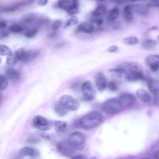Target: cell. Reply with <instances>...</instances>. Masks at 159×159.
<instances>
[{
  "instance_id": "277c9868",
  "label": "cell",
  "mask_w": 159,
  "mask_h": 159,
  "mask_svg": "<svg viewBox=\"0 0 159 159\" xmlns=\"http://www.w3.org/2000/svg\"><path fill=\"white\" fill-rule=\"evenodd\" d=\"M59 102L67 110L75 111L78 110L80 105L77 100L73 97L64 95L59 99Z\"/></svg>"
},
{
  "instance_id": "52a82bcc",
  "label": "cell",
  "mask_w": 159,
  "mask_h": 159,
  "mask_svg": "<svg viewBox=\"0 0 159 159\" xmlns=\"http://www.w3.org/2000/svg\"><path fill=\"white\" fill-rule=\"evenodd\" d=\"M33 123L35 128L41 130H49L53 127L52 120H50L40 116H36L34 117Z\"/></svg>"
},
{
  "instance_id": "d6986e66",
  "label": "cell",
  "mask_w": 159,
  "mask_h": 159,
  "mask_svg": "<svg viewBox=\"0 0 159 159\" xmlns=\"http://www.w3.org/2000/svg\"><path fill=\"white\" fill-rule=\"evenodd\" d=\"M6 74L8 79L13 80H18L21 76V74L19 71L11 67L7 69Z\"/></svg>"
},
{
  "instance_id": "f6af8a7d",
  "label": "cell",
  "mask_w": 159,
  "mask_h": 159,
  "mask_svg": "<svg viewBox=\"0 0 159 159\" xmlns=\"http://www.w3.org/2000/svg\"><path fill=\"white\" fill-rule=\"evenodd\" d=\"M157 29H158V28L157 27L152 26V27H151L150 28H149L148 30L149 31H151V30H156Z\"/></svg>"
},
{
  "instance_id": "ab89813d",
  "label": "cell",
  "mask_w": 159,
  "mask_h": 159,
  "mask_svg": "<svg viewBox=\"0 0 159 159\" xmlns=\"http://www.w3.org/2000/svg\"><path fill=\"white\" fill-rule=\"evenodd\" d=\"M72 159H86V156L84 154H80L74 155L72 158Z\"/></svg>"
},
{
  "instance_id": "8d00e7d4",
  "label": "cell",
  "mask_w": 159,
  "mask_h": 159,
  "mask_svg": "<svg viewBox=\"0 0 159 159\" xmlns=\"http://www.w3.org/2000/svg\"><path fill=\"white\" fill-rule=\"evenodd\" d=\"M9 30L7 31L6 29L0 30V36L1 39H4L8 37L9 35Z\"/></svg>"
},
{
  "instance_id": "9c48e42d",
  "label": "cell",
  "mask_w": 159,
  "mask_h": 159,
  "mask_svg": "<svg viewBox=\"0 0 159 159\" xmlns=\"http://www.w3.org/2000/svg\"><path fill=\"white\" fill-rule=\"evenodd\" d=\"M57 148L60 153L68 157H72L74 156L75 151L68 142H59L57 144Z\"/></svg>"
},
{
  "instance_id": "ffe728a7",
  "label": "cell",
  "mask_w": 159,
  "mask_h": 159,
  "mask_svg": "<svg viewBox=\"0 0 159 159\" xmlns=\"http://www.w3.org/2000/svg\"><path fill=\"white\" fill-rule=\"evenodd\" d=\"M134 13L133 5H129L125 6L123 9L124 16L125 19L128 21H131L133 19Z\"/></svg>"
},
{
  "instance_id": "603a6c76",
  "label": "cell",
  "mask_w": 159,
  "mask_h": 159,
  "mask_svg": "<svg viewBox=\"0 0 159 159\" xmlns=\"http://www.w3.org/2000/svg\"><path fill=\"white\" fill-rule=\"evenodd\" d=\"M120 15L119 10L115 7L112 8L107 15V19L109 21H113L117 19Z\"/></svg>"
},
{
  "instance_id": "f1b7e54d",
  "label": "cell",
  "mask_w": 159,
  "mask_h": 159,
  "mask_svg": "<svg viewBox=\"0 0 159 159\" xmlns=\"http://www.w3.org/2000/svg\"><path fill=\"white\" fill-rule=\"evenodd\" d=\"M157 44V42L153 40H148L144 41L142 43V46L145 48L149 49L154 47Z\"/></svg>"
},
{
  "instance_id": "7a4b0ae2",
  "label": "cell",
  "mask_w": 159,
  "mask_h": 159,
  "mask_svg": "<svg viewBox=\"0 0 159 159\" xmlns=\"http://www.w3.org/2000/svg\"><path fill=\"white\" fill-rule=\"evenodd\" d=\"M103 116L100 112L93 111L89 113L79 120V125L86 129H94L100 125L103 121Z\"/></svg>"
},
{
  "instance_id": "f546056e",
  "label": "cell",
  "mask_w": 159,
  "mask_h": 159,
  "mask_svg": "<svg viewBox=\"0 0 159 159\" xmlns=\"http://www.w3.org/2000/svg\"><path fill=\"white\" fill-rule=\"evenodd\" d=\"M38 29L36 28H33L27 30L25 32V36L29 38H32L34 37L38 33Z\"/></svg>"
},
{
  "instance_id": "d590c367",
  "label": "cell",
  "mask_w": 159,
  "mask_h": 159,
  "mask_svg": "<svg viewBox=\"0 0 159 159\" xmlns=\"http://www.w3.org/2000/svg\"><path fill=\"white\" fill-rule=\"evenodd\" d=\"M40 141V139L38 138L31 137L27 139L26 140V142L29 144H34L38 143Z\"/></svg>"
},
{
  "instance_id": "f35d334b",
  "label": "cell",
  "mask_w": 159,
  "mask_h": 159,
  "mask_svg": "<svg viewBox=\"0 0 159 159\" xmlns=\"http://www.w3.org/2000/svg\"><path fill=\"white\" fill-rule=\"evenodd\" d=\"M118 48L115 45H112L108 47L107 49L108 52H114L117 51Z\"/></svg>"
},
{
  "instance_id": "9a60e30c",
  "label": "cell",
  "mask_w": 159,
  "mask_h": 159,
  "mask_svg": "<svg viewBox=\"0 0 159 159\" xmlns=\"http://www.w3.org/2000/svg\"><path fill=\"white\" fill-rule=\"evenodd\" d=\"M39 54V51L37 50H33L26 51L25 50L21 61L28 62L35 59Z\"/></svg>"
},
{
  "instance_id": "7402d4cb",
  "label": "cell",
  "mask_w": 159,
  "mask_h": 159,
  "mask_svg": "<svg viewBox=\"0 0 159 159\" xmlns=\"http://www.w3.org/2000/svg\"><path fill=\"white\" fill-rule=\"evenodd\" d=\"M52 121L53 127L57 132H63L66 130L67 124L65 122L56 120H52Z\"/></svg>"
},
{
  "instance_id": "cb8c5ba5",
  "label": "cell",
  "mask_w": 159,
  "mask_h": 159,
  "mask_svg": "<svg viewBox=\"0 0 159 159\" xmlns=\"http://www.w3.org/2000/svg\"><path fill=\"white\" fill-rule=\"evenodd\" d=\"M54 110L59 116H63L66 115L67 112L66 110L59 102L56 103L54 105Z\"/></svg>"
},
{
  "instance_id": "74e56055",
  "label": "cell",
  "mask_w": 159,
  "mask_h": 159,
  "mask_svg": "<svg viewBox=\"0 0 159 159\" xmlns=\"http://www.w3.org/2000/svg\"><path fill=\"white\" fill-rule=\"evenodd\" d=\"M91 22L95 23L98 26H100L102 24L103 20L102 18H98L94 19Z\"/></svg>"
},
{
  "instance_id": "4dcf8cb0",
  "label": "cell",
  "mask_w": 159,
  "mask_h": 159,
  "mask_svg": "<svg viewBox=\"0 0 159 159\" xmlns=\"http://www.w3.org/2000/svg\"><path fill=\"white\" fill-rule=\"evenodd\" d=\"M78 18L75 16H72L70 17L66 21L65 26V28H68L77 24Z\"/></svg>"
},
{
  "instance_id": "d4e9b609",
  "label": "cell",
  "mask_w": 159,
  "mask_h": 159,
  "mask_svg": "<svg viewBox=\"0 0 159 159\" xmlns=\"http://www.w3.org/2000/svg\"><path fill=\"white\" fill-rule=\"evenodd\" d=\"M106 11V7L105 5H99L93 11L92 14L94 16H99L105 14Z\"/></svg>"
},
{
  "instance_id": "d6a6232c",
  "label": "cell",
  "mask_w": 159,
  "mask_h": 159,
  "mask_svg": "<svg viewBox=\"0 0 159 159\" xmlns=\"http://www.w3.org/2000/svg\"><path fill=\"white\" fill-rule=\"evenodd\" d=\"M62 24V21L59 19L55 20L51 25V28L53 31H56L59 28Z\"/></svg>"
},
{
  "instance_id": "e0dca14e",
  "label": "cell",
  "mask_w": 159,
  "mask_h": 159,
  "mask_svg": "<svg viewBox=\"0 0 159 159\" xmlns=\"http://www.w3.org/2000/svg\"><path fill=\"white\" fill-rule=\"evenodd\" d=\"M77 29L79 31L86 33H90L94 31V27L91 22H83L79 25Z\"/></svg>"
},
{
  "instance_id": "e575fe53",
  "label": "cell",
  "mask_w": 159,
  "mask_h": 159,
  "mask_svg": "<svg viewBox=\"0 0 159 159\" xmlns=\"http://www.w3.org/2000/svg\"><path fill=\"white\" fill-rule=\"evenodd\" d=\"M36 133L39 136L44 139H51V137L49 134L45 132V131L38 130L36 132Z\"/></svg>"
},
{
  "instance_id": "30bf717a",
  "label": "cell",
  "mask_w": 159,
  "mask_h": 159,
  "mask_svg": "<svg viewBox=\"0 0 159 159\" xmlns=\"http://www.w3.org/2000/svg\"><path fill=\"white\" fill-rule=\"evenodd\" d=\"M146 64L153 72L159 69V55H152L147 57L145 59Z\"/></svg>"
},
{
  "instance_id": "c3c4849f",
  "label": "cell",
  "mask_w": 159,
  "mask_h": 159,
  "mask_svg": "<svg viewBox=\"0 0 159 159\" xmlns=\"http://www.w3.org/2000/svg\"><path fill=\"white\" fill-rule=\"evenodd\" d=\"M158 39L159 40V35L158 36Z\"/></svg>"
},
{
  "instance_id": "484cf974",
  "label": "cell",
  "mask_w": 159,
  "mask_h": 159,
  "mask_svg": "<svg viewBox=\"0 0 159 159\" xmlns=\"http://www.w3.org/2000/svg\"><path fill=\"white\" fill-rule=\"evenodd\" d=\"M122 42L127 45H134L138 43L139 39L136 37L132 36L124 38L122 40Z\"/></svg>"
},
{
  "instance_id": "ba28073f",
  "label": "cell",
  "mask_w": 159,
  "mask_h": 159,
  "mask_svg": "<svg viewBox=\"0 0 159 159\" xmlns=\"http://www.w3.org/2000/svg\"><path fill=\"white\" fill-rule=\"evenodd\" d=\"M25 50L20 48L11 52L7 57L6 64L10 66L15 65L19 61H21Z\"/></svg>"
},
{
  "instance_id": "60d3db41",
  "label": "cell",
  "mask_w": 159,
  "mask_h": 159,
  "mask_svg": "<svg viewBox=\"0 0 159 159\" xmlns=\"http://www.w3.org/2000/svg\"><path fill=\"white\" fill-rule=\"evenodd\" d=\"M7 26V23L6 21L2 20L0 21V30L6 29Z\"/></svg>"
},
{
  "instance_id": "83f0119b",
  "label": "cell",
  "mask_w": 159,
  "mask_h": 159,
  "mask_svg": "<svg viewBox=\"0 0 159 159\" xmlns=\"http://www.w3.org/2000/svg\"><path fill=\"white\" fill-rule=\"evenodd\" d=\"M8 78L4 75L0 74V80L1 83L0 90L2 91L5 89L8 84Z\"/></svg>"
},
{
  "instance_id": "44dd1931",
  "label": "cell",
  "mask_w": 159,
  "mask_h": 159,
  "mask_svg": "<svg viewBox=\"0 0 159 159\" xmlns=\"http://www.w3.org/2000/svg\"><path fill=\"white\" fill-rule=\"evenodd\" d=\"M137 96L141 101L148 102L151 101L150 95L146 91L143 89H139L136 92Z\"/></svg>"
},
{
  "instance_id": "8992f818",
  "label": "cell",
  "mask_w": 159,
  "mask_h": 159,
  "mask_svg": "<svg viewBox=\"0 0 159 159\" xmlns=\"http://www.w3.org/2000/svg\"><path fill=\"white\" fill-rule=\"evenodd\" d=\"M81 90L84 100L90 101L94 99L96 92L91 81L87 80L85 81L81 86Z\"/></svg>"
},
{
  "instance_id": "2e32d148",
  "label": "cell",
  "mask_w": 159,
  "mask_h": 159,
  "mask_svg": "<svg viewBox=\"0 0 159 159\" xmlns=\"http://www.w3.org/2000/svg\"><path fill=\"white\" fill-rule=\"evenodd\" d=\"M79 0H70V3L65 11L69 15H73L78 12Z\"/></svg>"
},
{
  "instance_id": "836d02e7",
  "label": "cell",
  "mask_w": 159,
  "mask_h": 159,
  "mask_svg": "<svg viewBox=\"0 0 159 159\" xmlns=\"http://www.w3.org/2000/svg\"><path fill=\"white\" fill-rule=\"evenodd\" d=\"M107 86L108 89L112 92L117 91L118 89V87L116 83L114 81L109 82L107 84Z\"/></svg>"
},
{
  "instance_id": "ac0fdd59",
  "label": "cell",
  "mask_w": 159,
  "mask_h": 159,
  "mask_svg": "<svg viewBox=\"0 0 159 159\" xmlns=\"http://www.w3.org/2000/svg\"><path fill=\"white\" fill-rule=\"evenodd\" d=\"M148 87L149 90L155 95L159 93V80L155 79L148 80Z\"/></svg>"
},
{
  "instance_id": "5b68a950",
  "label": "cell",
  "mask_w": 159,
  "mask_h": 159,
  "mask_svg": "<svg viewBox=\"0 0 159 159\" xmlns=\"http://www.w3.org/2000/svg\"><path fill=\"white\" fill-rule=\"evenodd\" d=\"M121 107L122 105L118 100L111 98L108 100L104 103L103 108L106 113L113 115L120 112Z\"/></svg>"
},
{
  "instance_id": "8fae6325",
  "label": "cell",
  "mask_w": 159,
  "mask_h": 159,
  "mask_svg": "<svg viewBox=\"0 0 159 159\" xmlns=\"http://www.w3.org/2000/svg\"><path fill=\"white\" fill-rule=\"evenodd\" d=\"M107 80L106 75L102 72H99L96 75L95 78L96 87L99 91H104L107 85Z\"/></svg>"
},
{
  "instance_id": "ee69618b",
  "label": "cell",
  "mask_w": 159,
  "mask_h": 159,
  "mask_svg": "<svg viewBox=\"0 0 159 159\" xmlns=\"http://www.w3.org/2000/svg\"><path fill=\"white\" fill-rule=\"evenodd\" d=\"M154 156L155 158L159 159V150L156 152Z\"/></svg>"
},
{
  "instance_id": "5bb4252c",
  "label": "cell",
  "mask_w": 159,
  "mask_h": 159,
  "mask_svg": "<svg viewBox=\"0 0 159 159\" xmlns=\"http://www.w3.org/2000/svg\"><path fill=\"white\" fill-rule=\"evenodd\" d=\"M40 19L36 15L30 13L23 16L21 18L20 21L24 25H30L37 23L40 24Z\"/></svg>"
},
{
  "instance_id": "1f68e13d",
  "label": "cell",
  "mask_w": 159,
  "mask_h": 159,
  "mask_svg": "<svg viewBox=\"0 0 159 159\" xmlns=\"http://www.w3.org/2000/svg\"><path fill=\"white\" fill-rule=\"evenodd\" d=\"M12 52L11 49L8 46L3 44L0 45V55L4 56L8 55Z\"/></svg>"
},
{
  "instance_id": "3957f363",
  "label": "cell",
  "mask_w": 159,
  "mask_h": 159,
  "mask_svg": "<svg viewBox=\"0 0 159 159\" xmlns=\"http://www.w3.org/2000/svg\"><path fill=\"white\" fill-rule=\"evenodd\" d=\"M68 142L75 150H82L85 145V136L81 132H74L70 135Z\"/></svg>"
},
{
  "instance_id": "4fadbf2b",
  "label": "cell",
  "mask_w": 159,
  "mask_h": 159,
  "mask_svg": "<svg viewBox=\"0 0 159 159\" xmlns=\"http://www.w3.org/2000/svg\"><path fill=\"white\" fill-rule=\"evenodd\" d=\"M19 154L21 157L29 156L37 157L40 155L39 151L37 149L30 147H25L19 150Z\"/></svg>"
},
{
  "instance_id": "7c38bea8",
  "label": "cell",
  "mask_w": 159,
  "mask_h": 159,
  "mask_svg": "<svg viewBox=\"0 0 159 159\" xmlns=\"http://www.w3.org/2000/svg\"><path fill=\"white\" fill-rule=\"evenodd\" d=\"M118 100L122 106H129L134 104L137 99L133 94L127 93L121 95Z\"/></svg>"
},
{
  "instance_id": "4316f807",
  "label": "cell",
  "mask_w": 159,
  "mask_h": 159,
  "mask_svg": "<svg viewBox=\"0 0 159 159\" xmlns=\"http://www.w3.org/2000/svg\"><path fill=\"white\" fill-rule=\"evenodd\" d=\"M8 30L10 32L14 33H19L21 32L23 30L22 25L17 24H13L9 27Z\"/></svg>"
},
{
  "instance_id": "6da1fadb",
  "label": "cell",
  "mask_w": 159,
  "mask_h": 159,
  "mask_svg": "<svg viewBox=\"0 0 159 159\" xmlns=\"http://www.w3.org/2000/svg\"><path fill=\"white\" fill-rule=\"evenodd\" d=\"M124 67L127 72L125 77L127 81L134 82L145 79L143 68L139 62L135 61L125 62L124 63Z\"/></svg>"
},
{
  "instance_id": "7bdbcfd3",
  "label": "cell",
  "mask_w": 159,
  "mask_h": 159,
  "mask_svg": "<svg viewBox=\"0 0 159 159\" xmlns=\"http://www.w3.org/2000/svg\"><path fill=\"white\" fill-rule=\"evenodd\" d=\"M125 0H111V1L117 4H121L124 2Z\"/></svg>"
},
{
  "instance_id": "7dc6e473",
  "label": "cell",
  "mask_w": 159,
  "mask_h": 159,
  "mask_svg": "<svg viewBox=\"0 0 159 159\" xmlns=\"http://www.w3.org/2000/svg\"><path fill=\"white\" fill-rule=\"evenodd\" d=\"M98 0L101 1V2H103V1H106L107 0Z\"/></svg>"
},
{
  "instance_id": "b9f144b4",
  "label": "cell",
  "mask_w": 159,
  "mask_h": 159,
  "mask_svg": "<svg viewBox=\"0 0 159 159\" xmlns=\"http://www.w3.org/2000/svg\"><path fill=\"white\" fill-rule=\"evenodd\" d=\"M48 0H38V4L40 6L46 5L48 2Z\"/></svg>"
},
{
  "instance_id": "bcb514c9",
  "label": "cell",
  "mask_w": 159,
  "mask_h": 159,
  "mask_svg": "<svg viewBox=\"0 0 159 159\" xmlns=\"http://www.w3.org/2000/svg\"><path fill=\"white\" fill-rule=\"evenodd\" d=\"M129 0L130 1V2H138V1H146V0Z\"/></svg>"
}]
</instances>
